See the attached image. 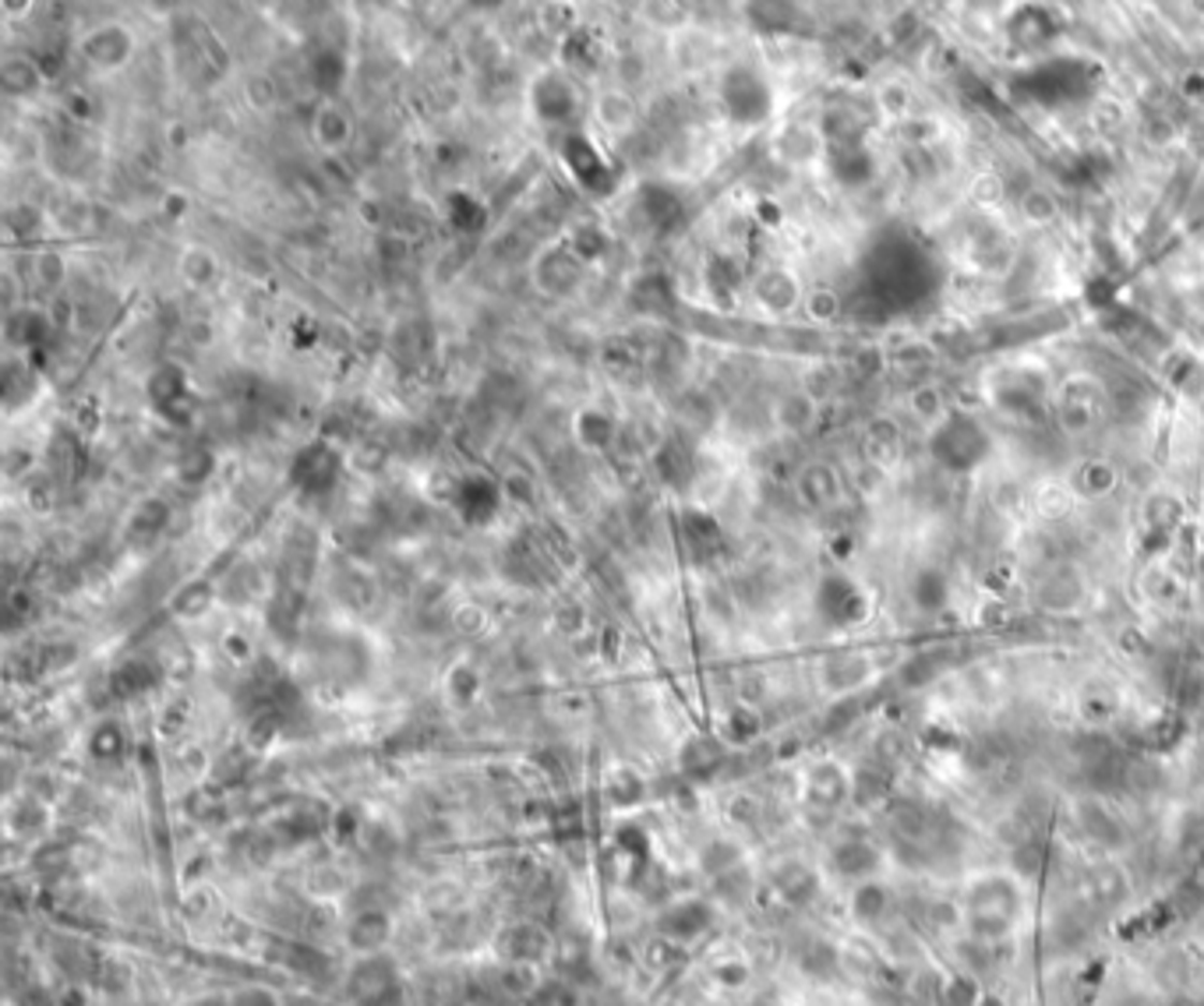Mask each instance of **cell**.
I'll return each mask as SVG.
<instances>
[{"label":"cell","instance_id":"7c38bea8","mask_svg":"<svg viewBox=\"0 0 1204 1006\" xmlns=\"http://www.w3.org/2000/svg\"><path fill=\"white\" fill-rule=\"evenodd\" d=\"M795 499L809 508V513H834L845 502V477L834 463H806L795 474Z\"/></svg>","mask_w":1204,"mask_h":1006},{"label":"cell","instance_id":"8fae6325","mask_svg":"<svg viewBox=\"0 0 1204 1006\" xmlns=\"http://www.w3.org/2000/svg\"><path fill=\"white\" fill-rule=\"evenodd\" d=\"M851 795H855V781H851V773L837 759L812 763L806 778H802V798L823 812H837L841 805H848Z\"/></svg>","mask_w":1204,"mask_h":1006},{"label":"cell","instance_id":"e0dca14e","mask_svg":"<svg viewBox=\"0 0 1204 1006\" xmlns=\"http://www.w3.org/2000/svg\"><path fill=\"white\" fill-rule=\"evenodd\" d=\"M872 675H876V664H872L869 653H862V650H841V653H834V657H826V661H823V668H820V682H823L826 693H834V696H848V693H855V689L866 685Z\"/></svg>","mask_w":1204,"mask_h":1006},{"label":"cell","instance_id":"5bb4252c","mask_svg":"<svg viewBox=\"0 0 1204 1006\" xmlns=\"http://www.w3.org/2000/svg\"><path fill=\"white\" fill-rule=\"evenodd\" d=\"M1067 488L1074 491L1077 502H1105L1116 488H1120V470H1116V463H1110L1105 456H1085L1070 467Z\"/></svg>","mask_w":1204,"mask_h":1006},{"label":"cell","instance_id":"b9f144b4","mask_svg":"<svg viewBox=\"0 0 1204 1006\" xmlns=\"http://www.w3.org/2000/svg\"><path fill=\"white\" fill-rule=\"evenodd\" d=\"M166 523H170V508H166L163 499H145V502H138L135 516H131V527H135L142 537H156V533H160Z\"/></svg>","mask_w":1204,"mask_h":1006},{"label":"cell","instance_id":"f546056e","mask_svg":"<svg viewBox=\"0 0 1204 1006\" xmlns=\"http://www.w3.org/2000/svg\"><path fill=\"white\" fill-rule=\"evenodd\" d=\"M707 926H710V907L703 901H692V897L689 901H678L675 907H667V912L661 915V929L678 943L696 940Z\"/></svg>","mask_w":1204,"mask_h":1006},{"label":"cell","instance_id":"d4e9b609","mask_svg":"<svg viewBox=\"0 0 1204 1006\" xmlns=\"http://www.w3.org/2000/svg\"><path fill=\"white\" fill-rule=\"evenodd\" d=\"M311 138L322 152L336 156L347 149L350 138H354V120H350V114L339 103L325 100L311 117Z\"/></svg>","mask_w":1204,"mask_h":1006},{"label":"cell","instance_id":"f1b7e54d","mask_svg":"<svg viewBox=\"0 0 1204 1006\" xmlns=\"http://www.w3.org/2000/svg\"><path fill=\"white\" fill-rule=\"evenodd\" d=\"M573 434H576V442L583 448H590V453H604V448H612L615 439H618V420L601 406H587L576 414Z\"/></svg>","mask_w":1204,"mask_h":1006},{"label":"cell","instance_id":"836d02e7","mask_svg":"<svg viewBox=\"0 0 1204 1006\" xmlns=\"http://www.w3.org/2000/svg\"><path fill=\"white\" fill-rule=\"evenodd\" d=\"M445 220L449 226L456 230V234H481L484 223H488V212H484V205L470 195V191H449L445 198Z\"/></svg>","mask_w":1204,"mask_h":1006},{"label":"cell","instance_id":"9a60e30c","mask_svg":"<svg viewBox=\"0 0 1204 1006\" xmlns=\"http://www.w3.org/2000/svg\"><path fill=\"white\" fill-rule=\"evenodd\" d=\"M770 424L788 439H802L820 424V396L809 389H788L774 399Z\"/></svg>","mask_w":1204,"mask_h":1006},{"label":"cell","instance_id":"52a82bcc","mask_svg":"<svg viewBox=\"0 0 1204 1006\" xmlns=\"http://www.w3.org/2000/svg\"><path fill=\"white\" fill-rule=\"evenodd\" d=\"M558 156H562V166L569 169V177L587 191L593 198H607L618 188V174L612 160L601 152V145L593 142L587 131L569 128L558 145Z\"/></svg>","mask_w":1204,"mask_h":1006},{"label":"cell","instance_id":"681fc988","mask_svg":"<svg viewBox=\"0 0 1204 1006\" xmlns=\"http://www.w3.org/2000/svg\"><path fill=\"white\" fill-rule=\"evenodd\" d=\"M4 11L8 18H26L32 11V0H4Z\"/></svg>","mask_w":1204,"mask_h":1006},{"label":"cell","instance_id":"8d00e7d4","mask_svg":"<svg viewBox=\"0 0 1204 1006\" xmlns=\"http://www.w3.org/2000/svg\"><path fill=\"white\" fill-rule=\"evenodd\" d=\"M177 269H180V280H185L188 286H194V290H205V286H212L219 280V258L202 245H194V248H188L185 254H180Z\"/></svg>","mask_w":1204,"mask_h":1006},{"label":"cell","instance_id":"bcb514c9","mask_svg":"<svg viewBox=\"0 0 1204 1006\" xmlns=\"http://www.w3.org/2000/svg\"><path fill=\"white\" fill-rule=\"evenodd\" d=\"M64 258H60L57 251H43L40 258H35V280H40L43 286H60V280H64Z\"/></svg>","mask_w":1204,"mask_h":1006},{"label":"cell","instance_id":"74e56055","mask_svg":"<svg viewBox=\"0 0 1204 1006\" xmlns=\"http://www.w3.org/2000/svg\"><path fill=\"white\" fill-rule=\"evenodd\" d=\"M566 248L573 251L583 265H593V262L604 258L607 248H612V237H607V230L598 226V223H579V226H573V234H569Z\"/></svg>","mask_w":1204,"mask_h":1006},{"label":"cell","instance_id":"4fadbf2b","mask_svg":"<svg viewBox=\"0 0 1204 1006\" xmlns=\"http://www.w3.org/2000/svg\"><path fill=\"white\" fill-rule=\"evenodd\" d=\"M675 530H678V541H682V548L689 551L692 562H707L714 554L724 551V530L721 523L707 513V508H682L675 519Z\"/></svg>","mask_w":1204,"mask_h":1006},{"label":"cell","instance_id":"4dcf8cb0","mask_svg":"<svg viewBox=\"0 0 1204 1006\" xmlns=\"http://www.w3.org/2000/svg\"><path fill=\"white\" fill-rule=\"evenodd\" d=\"M897 456H901V428L886 417L869 424V431H866V459L869 463L876 470H891L897 463Z\"/></svg>","mask_w":1204,"mask_h":1006},{"label":"cell","instance_id":"d6a6232c","mask_svg":"<svg viewBox=\"0 0 1204 1006\" xmlns=\"http://www.w3.org/2000/svg\"><path fill=\"white\" fill-rule=\"evenodd\" d=\"M951 399H946V393L940 389V385H933V382H926V385H915V389L908 393V414H911V420H919L922 428H936V424H940L946 414H951Z\"/></svg>","mask_w":1204,"mask_h":1006},{"label":"cell","instance_id":"ab89813d","mask_svg":"<svg viewBox=\"0 0 1204 1006\" xmlns=\"http://www.w3.org/2000/svg\"><path fill=\"white\" fill-rule=\"evenodd\" d=\"M632 305H636L640 311L661 314L667 305H672V283H667L661 272L640 276V283L632 286Z\"/></svg>","mask_w":1204,"mask_h":1006},{"label":"cell","instance_id":"7dc6e473","mask_svg":"<svg viewBox=\"0 0 1204 1006\" xmlns=\"http://www.w3.org/2000/svg\"><path fill=\"white\" fill-rule=\"evenodd\" d=\"M802 305H806L812 322H831L834 314H837V297L831 294V290H817V294H809L806 300H802Z\"/></svg>","mask_w":1204,"mask_h":1006},{"label":"cell","instance_id":"4316f807","mask_svg":"<svg viewBox=\"0 0 1204 1006\" xmlns=\"http://www.w3.org/2000/svg\"><path fill=\"white\" fill-rule=\"evenodd\" d=\"M746 18L763 35H788L795 32L802 11L798 0H746Z\"/></svg>","mask_w":1204,"mask_h":1006},{"label":"cell","instance_id":"cb8c5ba5","mask_svg":"<svg viewBox=\"0 0 1204 1006\" xmlns=\"http://www.w3.org/2000/svg\"><path fill=\"white\" fill-rule=\"evenodd\" d=\"M388 940H393V918L379 907H371V912H361L350 918L347 926V947L361 953V957H379Z\"/></svg>","mask_w":1204,"mask_h":1006},{"label":"cell","instance_id":"ffe728a7","mask_svg":"<svg viewBox=\"0 0 1204 1006\" xmlns=\"http://www.w3.org/2000/svg\"><path fill=\"white\" fill-rule=\"evenodd\" d=\"M831 866L837 876L851 879L858 887V883H869L880 876L883 869V852L876 847L872 841H862V838H848V841H837L834 852H831Z\"/></svg>","mask_w":1204,"mask_h":1006},{"label":"cell","instance_id":"1f68e13d","mask_svg":"<svg viewBox=\"0 0 1204 1006\" xmlns=\"http://www.w3.org/2000/svg\"><path fill=\"white\" fill-rule=\"evenodd\" d=\"M216 467H219V459H216L212 448L194 442V445H185L177 453V459H174V477L185 484V488H202V484L216 474Z\"/></svg>","mask_w":1204,"mask_h":1006},{"label":"cell","instance_id":"7402d4cb","mask_svg":"<svg viewBox=\"0 0 1204 1006\" xmlns=\"http://www.w3.org/2000/svg\"><path fill=\"white\" fill-rule=\"evenodd\" d=\"M654 470H657V477L667 484V488L686 491L689 484L696 480V453H692V445L686 439L672 434V439H664L661 445H657Z\"/></svg>","mask_w":1204,"mask_h":1006},{"label":"cell","instance_id":"f907efd6","mask_svg":"<svg viewBox=\"0 0 1204 1006\" xmlns=\"http://www.w3.org/2000/svg\"><path fill=\"white\" fill-rule=\"evenodd\" d=\"M473 8H481V11H495V8H502L505 0H470Z\"/></svg>","mask_w":1204,"mask_h":1006},{"label":"cell","instance_id":"8992f818","mask_svg":"<svg viewBox=\"0 0 1204 1006\" xmlns=\"http://www.w3.org/2000/svg\"><path fill=\"white\" fill-rule=\"evenodd\" d=\"M145 399H149L152 414L174 424V428H191L194 414H199V396L191 389L188 371L174 360L156 364L145 374Z\"/></svg>","mask_w":1204,"mask_h":1006},{"label":"cell","instance_id":"30bf717a","mask_svg":"<svg viewBox=\"0 0 1204 1006\" xmlns=\"http://www.w3.org/2000/svg\"><path fill=\"white\" fill-rule=\"evenodd\" d=\"M449 508L470 530L491 527L502 513V484L488 474H464L456 477V488L449 494Z\"/></svg>","mask_w":1204,"mask_h":1006},{"label":"cell","instance_id":"ba28073f","mask_svg":"<svg viewBox=\"0 0 1204 1006\" xmlns=\"http://www.w3.org/2000/svg\"><path fill=\"white\" fill-rule=\"evenodd\" d=\"M869 611H872V597L855 576L845 573V568H834V573H826L817 583V615L831 628H855L862 622H869Z\"/></svg>","mask_w":1204,"mask_h":1006},{"label":"cell","instance_id":"c3c4849f","mask_svg":"<svg viewBox=\"0 0 1204 1006\" xmlns=\"http://www.w3.org/2000/svg\"><path fill=\"white\" fill-rule=\"evenodd\" d=\"M562 57H566V64H579V60L593 57V43H590V40H587V35H583V32L569 35V40L562 43Z\"/></svg>","mask_w":1204,"mask_h":1006},{"label":"cell","instance_id":"9c48e42d","mask_svg":"<svg viewBox=\"0 0 1204 1006\" xmlns=\"http://www.w3.org/2000/svg\"><path fill=\"white\" fill-rule=\"evenodd\" d=\"M527 103H530V114L538 117V124L544 128H573V120L579 117L576 82L558 68H547L530 82Z\"/></svg>","mask_w":1204,"mask_h":1006},{"label":"cell","instance_id":"2e32d148","mask_svg":"<svg viewBox=\"0 0 1204 1006\" xmlns=\"http://www.w3.org/2000/svg\"><path fill=\"white\" fill-rule=\"evenodd\" d=\"M640 212L654 234H672V230L682 226L686 220V202L678 195V188L664 184V180H650V184L640 188Z\"/></svg>","mask_w":1204,"mask_h":1006},{"label":"cell","instance_id":"603a6c76","mask_svg":"<svg viewBox=\"0 0 1204 1006\" xmlns=\"http://www.w3.org/2000/svg\"><path fill=\"white\" fill-rule=\"evenodd\" d=\"M752 297L766 314H792L802 300V286L788 269H766L752 283Z\"/></svg>","mask_w":1204,"mask_h":1006},{"label":"cell","instance_id":"ee69618b","mask_svg":"<svg viewBox=\"0 0 1204 1006\" xmlns=\"http://www.w3.org/2000/svg\"><path fill=\"white\" fill-rule=\"evenodd\" d=\"M89 753L96 759H109L120 753V727L117 724H103L96 727V735L89 738Z\"/></svg>","mask_w":1204,"mask_h":1006},{"label":"cell","instance_id":"f35d334b","mask_svg":"<svg viewBox=\"0 0 1204 1006\" xmlns=\"http://www.w3.org/2000/svg\"><path fill=\"white\" fill-rule=\"evenodd\" d=\"M212 601H216V590L209 579H191L188 587H180L174 597H170V611L180 618H199L212 608Z\"/></svg>","mask_w":1204,"mask_h":1006},{"label":"cell","instance_id":"7a4b0ae2","mask_svg":"<svg viewBox=\"0 0 1204 1006\" xmlns=\"http://www.w3.org/2000/svg\"><path fill=\"white\" fill-rule=\"evenodd\" d=\"M926 445H929V459L943 474L968 477L993 456L996 439L975 414L954 406L936 428L926 431Z\"/></svg>","mask_w":1204,"mask_h":1006},{"label":"cell","instance_id":"60d3db41","mask_svg":"<svg viewBox=\"0 0 1204 1006\" xmlns=\"http://www.w3.org/2000/svg\"><path fill=\"white\" fill-rule=\"evenodd\" d=\"M445 689L459 707H470V702L481 696V671L473 668V664H453L445 675Z\"/></svg>","mask_w":1204,"mask_h":1006},{"label":"cell","instance_id":"7bdbcfd3","mask_svg":"<svg viewBox=\"0 0 1204 1006\" xmlns=\"http://www.w3.org/2000/svg\"><path fill=\"white\" fill-rule=\"evenodd\" d=\"M707 286H710V294H714L717 300H724V297L738 286V272H735V265L728 262V258H714V262L707 265Z\"/></svg>","mask_w":1204,"mask_h":1006},{"label":"cell","instance_id":"f6af8a7d","mask_svg":"<svg viewBox=\"0 0 1204 1006\" xmlns=\"http://www.w3.org/2000/svg\"><path fill=\"white\" fill-rule=\"evenodd\" d=\"M632 120V106L622 100V95H604L601 100V124L612 128V131H622Z\"/></svg>","mask_w":1204,"mask_h":1006},{"label":"cell","instance_id":"ac0fdd59","mask_svg":"<svg viewBox=\"0 0 1204 1006\" xmlns=\"http://www.w3.org/2000/svg\"><path fill=\"white\" fill-rule=\"evenodd\" d=\"M1036 597L1049 615H1074L1085 604L1088 587L1074 565H1056L1049 576H1042Z\"/></svg>","mask_w":1204,"mask_h":1006},{"label":"cell","instance_id":"44dd1931","mask_svg":"<svg viewBox=\"0 0 1204 1006\" xmlns=\"http://www.w3.org/2000/svg\"><path fill=\"white\" fill-rule=\"evenodd\" d=\"M951 597H954V587H951V576H946V568L940 565H919L915 573H911V583H908V601L911 608L929 615V618H940L946 608H951Z\"/></svg>","mask_w":1204,"mask_h":1006},{"label":"cell","instance_id":"83f0119b","mask_svg":"<svg viewBox=\"0 0 1204 1006\" xmlns=\"http://www.w3.org/2000/svg\"><path fill=\"white\" fill-rule=\"evenodd\" d=\"M347 75H350V60L339 46H322V50H314L311 64H308V82H311L314 92L325 95V100H333V95L347 85Z\"/></svg>","mask_w":1204,"mask_h":1006},{"label":"cell","instance_id":"484cf974","mask_svg":"<svg viewBox=\"0 0 1204 1006\" xmlns=\"http://www.w3.org/2000/svg\"><path fill=\"white\" fill-rule=\"evenodd\" d=\"M583 269H587V265H583L573 251H569V248H555V251H547L538 269H533V280L541 283L544 294L562 297V294H569V290L579 283Z\"/></svg>","mask_w":1204,"mask_h":1006},{"label":"cell","instance_id":"d590c367","mask_svg":"<svg viewBox=\"0 0 1204 1006\" xmlns=\"http://www.w3.org/2000/svg\"><path fill=\"white\" fill-rule=\"evenodd\" d=\"M11 332V343H18L21 350H40L46 339L54 336V314H43V311H18L15 319L8 325Z\"/></svg>","mask_w":1204,"mask_h":1006},{"label":"cell","instance_id":"3957f363","mask_svg":"<svg viewBox=\"0 0 1204 1006\" xmlns=\"http://www.w3.org/2000/svg\"><path fill=\"white\" fill-rule=\"evenodd\" d=\"M1110 414H1113V389L1099 374L1074 371L1053 389L1049 417L1067 439H1088V434L1110 424Z\"/></svg>","mask_w":1204,"mask_h":1006},{"label":"cell","instance_id":"5b68a950","mask_svg":"<svg viewBox=\"0 0 1204 1006\" xmlns=\"http://www.w3.org/2000/svg\"><path fill=\"white\" fill-rule=\"evenodd\" d=\"M717 95H721L724 117L738 128H760L774 110L770 85H766V78L760 75V71H752L746 64H735V68L724 71Z\"/></svg>","mask_w":1204,"mask_h":1006},{"label":"cell","instance_id":"d6986e66","mask_svg":"<svg viewBox=\"0 0 1204 1006\" xmlns=\"http://www.w3.org/2000/svg\"><path fill=\"white\" fill-rule=\"evenodd\" d=\"M131 54H135V40L124 26H100L82 40V57L89 60L96 71H117L124 68Z\"/></svg>","mask_w":1204,"mask_h":1006},{"label":"cell","instance_id":"e575fe53","mask_svg":"<svg viewBox=\"0 0 1204 1006\" xmlns=\"http://www.w3.org/2000/svg\"><path fill=\"white\" fill-rule=\"evenodd\" d=\"M35 393H40V379H35V371L29 364L21 360H8L4 368V410L8 414H18V410H26Z\"/></svg>","mask_w":1204,"mask_h":1006},{"label":"cell","instance_id":"6da1fadb","mask_svg":"<svg viewBox=\"0 0 1204 1006\" xmlns=\"http://www.w3.org/2000/svg\"><path fill=\"white\" fill-rule=\"evenodd\" d=\"M1021 907H1025V890L1021 883L1003 869L982 872L965 887L960 897V915L971 929V936H979L985 943L1003 940L1011 926L1017 922Z\"/></svg>","mask_w":1204,"mask_h":1006},{"label":"cell","instance_id":"277c9868","mask_svg":"<svg viewBox=\"0 0 1204 1006\" xmlns=\"http://www.w3.org/2000/svg\"><path fill=\"white\" fill-rule=\"evenodd\" d=\"M347 453L333 442L314 439L308 445L297 448V456L290 459V484L304 494V499H328L339 480L347 474Z\"/></svg>","mask_w":1204,"mask_h":1006}]
</instances>
